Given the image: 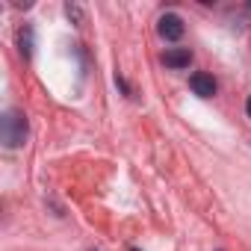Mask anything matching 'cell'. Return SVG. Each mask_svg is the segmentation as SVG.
Segmentation results:
<instances>
[{"instance_id": "cell-2", "label": "cell", "mask_w": 251, "mask_h": 251, "mask_svg": "<svg viewBox=\"0 0 251 251\" xmlns=\"http://www.w3.org/2000/svg\"><path fill=\"white\" fill-rule=\"evenodd\" d=\"M157 33H160L166 42H177V39L183 36V18H180V15H175V12L163 15V18H160V24H157Z\"/></svg>"}, {"instance_id": "cell-5", "label": "cell", "mask_w": 251, "mask_h": 251, "mask_svg": "<svg viewBox=\"0 0 251 251\" xmlns=\"http://www.w3.org/2000/svg\"><path fill=\"white\" fill-rule=\"evenodd\" d=\"M21 53H24V56H30V53H33V33H30V30H24V33H21Z\"/></svg>"}, {"instance_id": "cell-4", "label": "cell", "mask_w": 251, "mask_h": 251, "mask_svg": "<svg viewBox=\"0 0 251 251\" xmlns=\"http://www.w3.org/2000/svg\"><path fill=\"white\" fill-rule=\"evenodd\" d=\"M163 62H166L169 68H189L192 50H189V48H169V50L163 53Z\"/></svg>"}, {"instance_id": "cell-1", "label": "cell", "mask_w": 251, "mask_h": 251, "mask_svg": "<svg viewBox=\"0 0 251 251\" xmlns=\"http://www.w3.org/2000/svg\"><path fill=\"white\" fill-rule=\"evenodd\" d=\"M3 145L6 148H21L27 139V115L21 109H9L3 115Z\"/></svg>"}, {"instance_id": "cell-6", "label": "cell", "mask_w": 251, "mask_h": 251, "mask_svg": "<svg viewBox=\"0 0 251 251\" xmlns=\"http://www.w3.org/2000/svg\"><path fill=\"white\" fill-rule=\"evenodd\" d=\"M245 112H248V118H251V98L245 100Z\"/></svg>"}, {"instance_id": "cell-7", "label": "cell", "mask_w": 251, "mask_h": 251, "mask_svg": "<svg viewBox=\"0 0 251 251\" xmlns=\"http://www.w3.org/2000/svg\"><path fill=\"white\" fill-rule=\"evenodd\" d=\"M130 251H136V248H130Z\"/></svg>"}, {"instance_id": "cell-3", "label": "cell", "mask_w": 251, "mask_h": 251, "mask_svg": "<svg viewBox=\"0 0 251 251\" xmlns=\"http://www.w3.org/2000/svg\"><path fill=\"white\" fill-rule=\"evenodd\" d=\"M189 86H192V92H195L198 98H213V95H216V80H213L210 74H204V71L192 74V77H189Z\"/></svg>"}]
</instances>
